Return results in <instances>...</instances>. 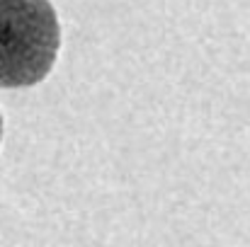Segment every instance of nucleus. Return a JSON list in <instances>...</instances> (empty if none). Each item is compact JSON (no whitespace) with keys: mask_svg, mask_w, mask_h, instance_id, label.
<instances>
[{"mask_svg":"<svg viewBox=\"0 0 250 247\" xmlns=\"http://www.w3.org/2000/svg\"><path fill=\"white\" fill-rule=\"evenodd\" d=\"M59 46V17L49 0H0V87L42 82Z\"/></svg>","mask_w":250,"mask_h":247,"instance_id":"nucleus-1","label":"nucleus"},{"mask_svg":"<svg viewBox=\"0 0 250 247\" xmlns=\"http://www.w3.org/2000/svg\"><path fill=\"white\" fill-rule=\"evenodd\" d=\"M0 138H2V116H0Z\"/></svg>","mask_w":250,"mask_h":247,"instance_id":"nucleus-2","label":"nucleus"}]
</instances>
